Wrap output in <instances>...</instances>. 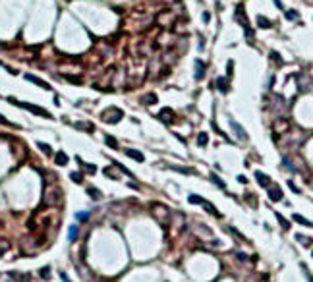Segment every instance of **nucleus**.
Returning <instances> with one entry per match:
<instances>
[{
    "instance_id": "nucleus-1",
    "label": "nucleus",
    "mask_w": 313,
    "mask_h": 282,
    "mask_svg": "<svg viewBox=\"0 0 313 282\" xmlns=\"http://www.w3.org/2000/svg\"><path fill=\"white\" fill-rule=\"evenodd\" d=\"M8 103H12V105H16V106H19V108H25V110L33 112V114H39V116H43V118H50V120H52V114H50V112H49V110H44V108H41V106H37V105L19 103V100L14 99V97H8Z\"/></svg>"
},
{
    "instance_id": "nucleus-2",
    "label": "nucleus",
    "mask_w": 313,
    "mask_h": 282,
    "mask_svg": "<svg viewBox=\"0 0 313 282\" xmlns=\"http://www.w3.org/2000/svg\"><path fill=\"white\" fill-rule=\"evenodd\" d=\"M62 191L58 189V187H52L50 191H49V187L44 189V199H43V205H49L50 203V207H56V205H60L62 203Z\"/></svg>"
},
{
    "instance_id": "nucleus-3",
    "label": "nucleus",
    "mask_w": 313,
    "mask_h": 282,
    "mask_svg": "<svg viewBox=\"0 0 313 282\" xmlns=\"http://www.w3.org/2000/svg\"><path fill=\"white\" fill-rule=\"evenodd\" d=\"M122 110L120 108H106L103 114H100V120L103 122H106V124H116V122H120L122 120Z\"/></svg>"
},
{
    "instance_id": "nucleus-4",
    "label": "nucleus",
    "mask_w": 313,
    "mask_h": 282,
    "mask_svg": "<svg viewBox=\"0 0 313 282\" xmlns=\"http://www.w3.org/2000/svg\"><path fill=\"white\" fill-rule=\"evenodd\" d=\"M234 18H236V21H238V23H240L245 31L249 29V23H248V19H245V12H244V6H242V4L236 6V14H234Z\"/></svg>"
},
{
    "instance_id": "nucleus-5",
    "label": "nucleus",
    "mask_w": 313,
    "mask_h": 282,
    "mask_svg": "<svg viewBox=\"0 0 313 282\" xmlns=\"http://www.w3.org/2000/svg\"><path fill=\"white\" fill-rule=\"evenodd\" d=\"M25 79H27V81H31V83H35V85H39V87H43V89H47V91H50V85H49L47 81H43L41 77H37V75H33V74H25Z\"/></svg>"
},
{
    "instance_id": "nucleus-6",
    "label": "nucleus",
    "mask_w": 313,
    "mask_h": 282,
    "mask_svg": "<svg viewBox=\"0 0 313 282\" xmlns=\"http://www.w3.org/2000/svg\"><path fill=\"white\" fill-rule=\"evenodd\" d=\"M159 120L164 122V124H170V122L174 120V112H172V108H162V110L159 112Z\"/></svg>"
},
{
    "instance_id": "nucleus-7",
    "label": "nucleus",
    "mask_w": 313,
    "mask_h": 282,
    "mask_svg": "<svg viewBox=\"0 0 313 282\" xmlns=\"http://www.w3.org/2000/svg\"><path fill=\"white\" fill-rule=\"evenodd\" d=\"M230 126H232V130H234V131H236V133H238V137H240L242 141H245V139H248V133H245V131L242 130V126H240V124H238V122H234V120H230Z\"/></svg>"
},
{
    "instance_id": "nucleus-8",
    "label": "nucleus",
    "mask_w": 313,
    "mask_h": 282,
    "mask_svg": "<svg viewBox=\"0 0 313 282\" xmlns=\"http://www.w3.org/2000/svg\"><path fill=\"white\" fill-rule=\"evenodd\" d=\"M68 155H66L64 151H58L56 155H54V162H56L58 166H66V164H68Z\"/></svg>"
},
{
    "instance_id": "nucleus-9",
    "label": "nucleus",
    "mask_w": 313,
    "mask_h": 282,
    "mask_svg": "<svg viewBox=\"0 0 313 282\" xmlns=\"http://www.w3.org/2000/svg\"><path fill=\"white\" fill-rule=\"evenodd\" d=\"M128 156H131L133 161H137V162H143L145 161V156H143V153H139V151H136V149H126L124 151Z\"/></svg>"
},
{
    "instance_id": "nucleus-10",
    "label": "nucleus",
    "mask_w": 313,
    "mask_h": 282,
    "mask_svg": "<svg viewBox=\"0 0 313 282\" xmlns=\"http://www.w3.org/2000/svg\"><path fill=\"white\" fill-rule=\"evenodd\" d=\"M205 75V64L201 60H195V79H203Z\"/></svg>"
},
{
    "instance_id": "nucleus-11",
    "label": "nucleus",
    "mask_w": 313,
    "mask_h": 282,
    "mask_svg": "<svg viewBox=\"0 0 313 282\" xmlns=\"http://www.w3.org/2000/svg\"><path fill=\"white\" fill-rule=\"evenodd\" d=\"M255 180H257V182H259V186H263V187H267V186L271 184V178H269V176H265L263 172H255Z\"/></svg>"
},
{
    "instance_id": "nucleus-12",
    "label": "nucleus",
    "mask_w": 313,
    "mask_h": 282,
    "mask_svg": "<svg viewBox=\"0 0 313 282\" xmlns=\"http://www.w3.org/2000/svg\"><path fill=\"white\" fill-rule=\"evenodd\" d=\"M77 162H80V166L85 168L89 174H95V172H97V166H95V164H87V162H83V161H81V156H77Z\"/></svg>"
},
{
    "instance_id": "nucleus-13",
    "label": "nucleus",
    "mask_w": 313,
    "mask_h": 282,
    "mask_svg": "<svg viewBox=\"0 0 313 282\" xmlns=\"http://www.w3.org/2000/svg\"><path fill=\"white\" fill-rule=\"evenodd\" d=\"M269 197H271V201H280L282 199V191L278 189V187H273L269 191Z\"/></svg>"
},
{
    "instance_id": "nucleus-14",
    "label": "nucleus",
    "mask_w": 313,
    "mask_h": 282,
    "mask_svg": "<svg viewBox=\"0 0 313 282\" xmlns=\"http://www.w3.org/2000/svg\"><path fill=\"white\" fill-rule=\"evenodd\" d=\"M292 218H294V222L301 224V226H313V222H309L307 218H304V217H301V215H298V213H296V215H294Z\"/></svg>"
},
{
    "instance_id": "nucleus-15",
    "label": "nucleus",
    "mask_w": 313,
    "mask_h": 282,
    "mask_svg": "<svg viewBox=\"0 0 313 282\" xmlns=\"http://www.w3.org/2000/svg\"><path fill=\"white\" fill-rule=\"evenodd\" d=\"M257 25H259L261 29H269V27H271L273 23H271V21L267 19L265 16H259V18H257Z\"/></svg>"
},
{
    "instance_id": "nucleus-16",
    "label": "nucleus",
    "mask_w": 313,
    "mask_h": 282,
    "mask_svg": "<svg viewBox=\"0 0 313 282\" xmlns=\"http://www.w3.org/2000/svg\"><path fill=\"white\" fill-rule=\"evenodd\" d=\"M217 87H218V91L226 93L228 91V81L224 79V77H218V79H217Z\"/></svg>"
},
{
    "instance_id": "nucleus-17",
    "label": "nucleus",
    "mask_w": 313,
    "mask_h": 282,
    "mask_svg": "<svg viewBox=\"0 0 313 282\" xmlns=\"http://www.w3.org/2000/svg\"><path fill=\"white\" fill-rule=\"evenodd\" d=\"M201 205H203V207H205V209H207V211H209V213H211V215H213V217H220V213H218V211H217V209H215L213 205H211L209 201H203V203H201Z\"/></svg>"
},
{
    "instance_id": "nucleus-18",
    "label": "nucleus",
    "mask_w": 313,
    "mask_h": 282,
    "mask_svg": "<svg viewBox=\"0 0 313 282\" xmlns=\"http://www.w3.org/2000/svg\"><path fill=\"white\" fill-rule=\"evenodd\" d=\"M37 147L44 153V155H52V147H50V145H47V143H43V141H39L37 143Z\"/></svg>"
},
{
    "instance_id": "nucleus-19",
    "label": "nucleus",
    "mask_w": 313,
    "mask_h": 282,
    "mask_svg": "<svg viewBox=\"0 0 313 282\" xmlns=\"http://www.w3.org/2000/svg\"><path fill=\"white\" fill-rule=\"evenodd\" d=\"M155 103H156V95L155 93H149V95L143 97V105H155Z\"/></svg>"
},
{
    "instance_id": "nucleus-20",
    "label": "nucleus",
    "mask_w": 313,
    "mask_h": 282,
    "mask_svg": "<svg viewBox=\"0 0 313 282\" xmlns=\"http://www.w3.org/2000/svg\"><path fill=\"white\" fill-rule=\"evenodd\" d=\"M207 141H209L207 133H199V135H197V145H199V147H205V145H207Z\"/></svg>"
},
{
    "instance_id": "nucleus-21",
    "label": "nucleus",
    "mask_w": 313,
    "mask_h": 282,
    "mask_svg": "<svg viewBox=\"0 0 313 282\" xmlns=\"http://www.w3.org/2000/svg\"><path fill=\"white\" fill-rule=\"evenodd\" d=\"M39 276H41L43 280H49V278H50V269H49V267H43V269L39 270Z\"/></svg>"
},
{
    "instance_id": "nucleus-22",
    "label": "nucleus",
    "mask_w": 313,
    "mask_h": 282,
    "mask_svg": "<svg viewBox=\"0 0 313 282\" xmlns=\"http://www.w3.org/2000/svg\"><path fill=\"white\" fill-rule=\"evenodd\" d=\"M8 249H10V242L4 240V238H0V255H2L4 251H8Z\"/></svg>"
},
{
    "instance_id": "nucleus-23",
    "label": "nucleus",
    "mask_w": 313,
    "mask_h": 282,
    "mask_svg": "<svg viewBox=\"0 0 313 282\" xmlns=\"http://www.w3.org/2000/svg\"><path fill=\"white\" fill-rule=\"evenodd\" d=\"M276 218H278V222H280V226H282L284 230H288V228H290V222H288L282 215H278V213H276Z\"/></svg>"
},
{
    "instance_id": "nucleus-24",
    "label": "nucleus",
    "mask_w": 313,
    "mask_h": 282,
    "mask_svg": "<svg viewBox=\"0 0 313 282\" xmlns=\"http://www.w3.org/2000/svg\"><path fill=\"white\" fill-rule=\"evenodd\" d=\"M105 141H106V145H108V147H112V149H116V147H118V141H116L114 137H110V135H106V137H105Z\"/></svg>"
},
{
    "instance_id": "nucleus-25",
    "label": "nucleus",
    "mask_w": 313,
    "mask_h": 282,
    "mask_svg": "<svg viewBox=\"0 0 313 282\" xmlns=\"http://www.w3.org/2000/svg\"><path fill=\"white\" fill-rule=\"evenodd\" d=\"M70 176H72V180H74L75 184H81L83 182V174H80V172H72Z\"/></svg>"
},
{
    "instance_id": "nucleus-26",
    "label": "nucleus",
    "mask_w": 313,
    "mask_h": 282,
    "mask_svg": "<svg viewBox=\"0 0 313 282\" xmlns=\"http://www.w3.org/2000/svg\"><path fill=\"white\" fill-rule=\"evenodd\" d=\"M211 180H213V182H215V184H217L218 187H222V189H224V187H226V184H224V182H222V180H220L218 176H215V174H213V176H211Z\"/></svg>"
},
{
    "instance_id": "nucleus-27",
    "label": "nucleus",
    "mask_w": 313,
    "mask_h": 282,
    "mask_svg": "<svg viewBox=\"0 0 313 282\" xmlns=\"http://www.w3.org/2000/svg\"><path fill=\"white\" fill-rule=\"evenodd\" d=\"M87 191H89V195H91L93 199H100V191H99V189H95V187H89Z\"/></svg>"
},
{
    "instance_id": "nucleus-28",
    "label": "nucleus",
    "mask_w": 313,
    "mask_h": 282,
    "mask_svg": "<svg viewBox=\"0 0 313 282\" xmlns=\"http://www.w3.org/2000/svg\"><path fill=\"white\" fill-rule=\"evenodd\" d=\"M187 201H189V203H203L205 199H201L199 195H195V193H192V195H189V197H187Z\"/></svg>"
},
{
    "instance_id": "nucleus-29",
    "label": "nucleus",
    "mask_w": 313,
    "mask_h": 282,
    "mask_svg": "<svg viewBox=\"0 0 313 282\" xmlns=\"http://www.w3.org/2000/svg\"><path fill=\"white\" fill-rule=\"evenodd\" d=\"M75 238H77V226H72V228H70V238H68V240L74 242Z\"/></svg>"
},
{
    "instance_id": "nucleus-30",
    "label": "nucleus",
    "mask_w": 313,
    "mask_h": 282,
    "mask_svg": "<svg viewBox=\"0 0 313 282\" xmlns=\"http://www.w3.org/2000/svg\"><path fill=\"white\" fill-rule=\"evenodd\" d=\"M114 166H116V168H120V170H122V172H124V174H128V176H131V172L128 170V168H126V166H122L120 162H114Z\"/></svg>"
},
{
    "instance_id": "nucleus-31",
    "label": "nucleus",
    "mask_w": 313,
    "mask_h": 282,
    "mask_svg": "<svg viewBox=\"0 0 313 282\" xmlns=\"http://www.w3.org/2000/svg\"><path fill=\"white\" fill-rule=\"evenodd\" d=\"M89 218V213H77V220H81V222H85Z\"/></svg>"
},
{
    "instance_id": "nucleus-32",
    "label": "nucleus",
    "mask_w": 313,
    "mask_h": 282,
    "mask_svg": "<svg viewBox=\"0 0 313 282\" xmlns=\"http://www.w3.org/2000/svg\"><path fill=\"white\" fill-rule=\"evenodd\" d=\"M66 79L72 83H81V77H74V75H66Z\"/></svg>"
},
{
    "instance_id": "nucleus-33",
    "label": "nucleus",
    "mask_w": 313,
    "mask_h": 282,
    "mask_svg": "<svg viewBox=\"0 0 313 282\" xmlns=\"http://www.w3.org/2000/svg\"><path fill=\"white\" fill-rule=\"evenodd\" d=\"M286 18L288 19H296V12H294V10H290V12H286Z\"/></svg>"
},
{
    "instance_id": "nucleus-34",
    "label": "nucleus",
    "mask_w": 313,
    "mask_h": 282,
    "mask_svg": "<svg viewBox=\"0 0 313 282\" xmlns=\"http://www.w3.org/2000/svg\"><path fill=\"white\" fill-rule=\"evenodd\" d=\"M271 56H273V60H275V62L280 64V56H278V52H271Z\"/></svg>"
},
{
    "instance_id": "nucleus-35",
    "label": "nucleus",
    "mask_w": 313,
    "mask_h": 282,
    "mask_svg": "<svg viewBox=\"0 0 313 282\" xmlns=\"http://www.w3.org/2000/svg\"><path fill=\"white\" fill-rule=\"evenodd\" d=\"M0 124H6V126H12V124H10V122L6 120V116H2V114H0Z\"/></svg>"
},
{
    "instance_id": "nucleus-36",
    "label": "nucleus",
    "mask_w": 313,
    "mask_h": 282,
    "mask_svg": "<svg viewBox=\"0 0 313 282\" xmlns=\"http://www.w3.org/2000/svg\"><path fill=\"white\" fill-rule=\"evenodd\" d=\"M288 186H290V187H292V191H294V193H298V191H300V189H298V187H296V186H294L292 182H288Z\"/></svg>"
},
{
    "instance_id": "nucleus-37",
    "label": "nucleus",
    "mask_w": 313,
    "mask_h": 282,
    "mask_svg": "<svg viewBox=\"0 0 313 282\" xmlns=\"http://www.w3.org/2000/svg\"><path fill=\"white\" fill-rule=\"evenodd\" d=\"M60 278H62L64 282H70V278H68V276H66V273H60Z\"/></svg>"
},
{
    "instance_id": "nucleus-38",
    "label": "nucleus",
    "mask_w": 313,
    "mask_h": 282,
    "mask_svg": "<svg viewBox=\"0 0 313 282\" xmlns=\"http://www.w3.org/2000/svg\"><path fill=\"white\" fill-rule=\"evenodd\" d=\"M209 19H211V14H209V12H205V14H203V21H209Z\"/></svg>"
},
{
    "instance_id": "nucleus-39",
    "label": "nucleus",
    "mask_w": 313,
    "mask_h": 282,
    "mask_svg": "<svg viewBox=\"0 0 313 282\" xmlns=\"http://www.w3.org/2000/svg\"><path fill=\"white\" fill-rule=\"evenodd\" d=\"M232 75V62H228V77Z\"/></svg>"
},
{
    "instance_id": "nucleus-40",
    "label": "nucleus",
    "mask_w": 313,
    "mask_h": 282,
    "mask_svg": "<svg viewBox=\"0 0 313 282\" xmlns=\"http://www.w3.org/2000/svg\"><path fill=\"white\" fill-rule=\"evenodd\" d=\"M0 66H4V62H0ZM4 68H6V66H4Z\"/></svg>"
},
{
    "instance_id": "nucleus-41",
    "label": "nucleus",
    "mask_w": 313,
    "mask_h": 282,
    "mask_svg": "<svg viewBox=\"0 0 313 282\" xmlns=\"http://www.w3.org/2000/svg\"><path fill=\"white\" fill-rule=\"evenodd\" d=\"M311 282H313V276H311Z\"/></svg>"
},
{
    "instance_id": "nucleus-42",
    "label": "nucleus",
    "mask_w": 313,
    "mask_h": 282,
    "mask_svg": "<svg viewBox=\"0 0 313 282\" xmlns=\"http://www.w3.org/2000/svg\"><path fill=\"white\" fill-rule=\"evenodd\" d=\"M311 255H313V253H311Z\"/></svg>"
}]
</instances>
